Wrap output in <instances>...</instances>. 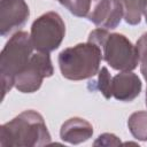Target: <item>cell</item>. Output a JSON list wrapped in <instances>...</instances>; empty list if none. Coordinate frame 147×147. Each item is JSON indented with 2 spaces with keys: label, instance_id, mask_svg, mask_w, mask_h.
<instances>
[{
  "label": "cell",
  "instance_id": "e0dca14e",
  "mask_svg": "<svg viewBox=\"0 0 147 147\" xmlns=\"http://www.w3.org/2000/svg\"><path fill=\"white\" fill-rule=\"evenodd\" d=\"M140 8H141V13L146 20V23H147V0H140Z\"/></svg>",
  "mask_w": 147,
  "mask_h": 147
},
{
  "label": "cell",
  "instance_id": "52a82bcc",
  "mask_svg": "<svg viewBox=\"0 0 147 147\" xmlns=\"http://www.w3.org/2000/svg\"><path fill=\"white\" fill-rule=\"evenodd\" d=\"M30 16L29 6L24 0L0 1V34L7 37L22 28Z\"/></svg>",
  "mask_w": 147,
  "mask_h": 147
},
{
  "label": "cell",
  "instance_id": "ac0fdd59",
  "mask_svg": "<svg viewBox=\"0 0 147 147\" xmlns=\"http://www.w3.org/2000/svg\"><path fill=\"white\" fill-rule=\"evenodd\" d=\"M146 107H147V90H146Z\"/></svg>",
  "mask_w": 147,
  "mask_h": 147
},
{
  "label": "cell",
  "instance_id": "2e32d148",
  "mask_svg": "<svg viewBox=\"0 0 147 147\" xmlns=\"http://www.w3.org/2000/svg\"><path fill=\"white\" fill-rule=\"evenodd\" d=\"M94 146H118L121 145V140L113 133H103L98 137V139L93 142Z\"/></svg>",
  "mask_w": 147,
  "mask_h": 147
},
{
  "label": "cell",
  "instance_id": "30bf717a",
  "mask_svg": "<svg viewBox=\"0 0 147 147\" xmlns=\"http://www.w3.org/2000/svg\"><path fill=\"white\" fill-rule=\"evenodd\" d=\"M92 136H93L92 124L82 117H71L67 119L60 129L61 139L71 145L82 144L88 140Z\"/></svg>",
  "mask_w": 147,
  "mask_h": 147
},
{
  "label": "cell",
  "instance_id": "7c38bea8",
  "mask_svg": "<svg viewBox=\"0 0 147 147\" xmlns=\"http://www.w3.org/2000/svg\"><path fill=\"white\" fill-rule=\"evenodd\" d=\"M98 1L99 0H59V2L63 7H65L72 15L86 18L90 16Z\"/></svg>",
  "mask_w": 147,
  "mask_h": 147
},
{
  "label": "cell",
  "instance_id": "9c48e42d",
  "mask_svg": "<svg viewBox=\"0 0 147 147\" xmlns=\"http://www.w3.org/2000/svg\"><path fill=\"white\" fill-rule=\"evenodd\" d=\"M141 80L132 71H121L111 80V94L116 100L131 102L141 92Z\"/></svg>",
  "mask_w": 147,
  "mask_h": 147
},
{
  "label": "cell",
  "instance_id": "277c9868",
  "mask_svg": "<svg viewBox=\"0 0 147 147\" xmlns=\"http://www.w3.org/2000/svg\"><path fill=\"white\" fill-rule=\"evenodd\" d=\"M33 45L31 37L25 31L15 32L3 46L0 54V79L2 87V96L15 86L17 74L28 64L32 55Z\"/></svg>",
  "mask_w": 147,
  "mask_h": 147
},
{
  "label": "cell",
  "instance_id": "ba28073f",
  "mask_svg": "<svg viewBox=\"0 0 147 147\" xmlns=\"http://www.w3.org/2000/svg\"><path fill=\"white\" fill-rule=\"evenodd\" d=\"M124 18V8L121 0H99L87 17L100 29H115Z\"/></svg>",
  "mask_w": 147,
  "mask_h": 147
},
{
  "label": "cell",
  "instance_id": "5b68a950",
  "mask_svg": "<svg viewBox=\"0 0 147 147\" xmlns=\"http://www.w3.org/2000/svg\"><path fill=\"white\" fill-rule=\"evenodd\" d=\"M65 36V24L56 11H47L33 21L31 41L37 52L51 53L59 48Z\"/></svg>",
  "mask_w": 147,
  "mask_h": 147
},
{
  "label": "cell",
  "instance_id": "7a4b0ae2",
  "mask_svg": "<svg viewBox=\"0 0 147 147\" xmlns=\"http://www.w3.org/2000/svg\"><path fill=\"white\" fill-rule=\"evenodd\" d=\"M88 41L96 44L105 60L114 70L132 71L139 64V53L134 46L122 33H109L106 29H95L90 32Z\"/></svg>",
  "mask_w": 147,
  "mask_h": 147
},
{
  "label": "cell",
  "instance_id": "8fae6325",
  "mask_svg": "<svg viewBox=\"0 0 147 147\" xmlns=\"http://www.w3.org/2000/svg\"><path fill=\"white\" fill-rule=\"evenodd\" d=\"M131 134L141 141H147V111H136L127 119Z\"/></svg>",
  "mask_w": 147,
  "mask_h": 147
},
{
  "label": "cell",
  "instance_id": "3957f363",
  "mask_svg": "<svg viewBox=\"0 0 147 147\" xmlns=\"http://www.w3.org/2000/svg\"><path fill=\"white\" fill-rule=\"evenodd\" d=\"M102 60L101 48L92 42H80L61 51L57 63L62 76L70 80H83L95 76Z\"/></svg>",
  "mask_w": 147,
  "mask_h": 147
},
{
  "label": "cell",
  "instance_id": "6da1fadb",
  "mask_svg": "<svg viewBox=\"0 0 147 147\" xmlns=\"http://www.w3.org/2000/svg\"><path fill=\"white\" fill-rule=\"evenodd\" d=\"M51 144V134L44 117L36 110L22 111L0 127L2 147H38Z\"/></svg>",
  "mask_w": 147,
  "mask_h": 147
},
{
  "label": "cell",
  "instance_id": "9a60e30c",
  "mask_svg": "<svg viewBox=\"0 0 147 147\" xmlns=\"http://www.w3.org/2000/svg\"><path fill=\"white\" fill-rule=\"evenodd\" d=\"M137 48L139 53V63L140 71L144 78L147 80V32L144 33L137 41Z\"/></svg>",
  "mask_w": 147,
  "mask_h": 147
},
{
  "label": "cell",
  "instance_id": "4fadbf2b",
  "mask_svg": "<svg viewBox=\"0 0 147 147\" xmlns=\"http://www.w3.org/2000/svg\"><path fill=\"white\" fill-rule=\"evenodd\" d=\"M124 8V20L130 25H137L141 21L140 0H121Z\"/></svg>",
  "mask_w": 147,
  "mask_h": 147
},
{
  "label": "cell",
  "instance_id": "5bb4252c",
  "mask_svg": "<svg viewBox=\"0 0 147 147\" xmlns=\"http://www.w3.org/2000/svg\"><path fill=\"white\" fill-rule=\"evenodd\" d=\"M98 88L101 92V94L106 99H110L113 96L111 94V80L113 77L110 76L108 69L106 67H102L98 72Z\"/></svg>",
  "mask_w": 147,
  "mask_h": 147
},
{
  "label": "cell",
  "instance_id": "8992f818",
  "mask_svg": "<svg viewBox=\"0 0 147 147\" xmlns=\"http://www.w3.org/2000/svg\"><path fill=\"white\" fill-rule=\"evenodd\" d=\"M53 72L49 53L37 52L31 55L28 64L17 74L15 87L22 93H33L40 88L44 78L51 77Z\"/></svg>",
  "mask_w": 147,
  "mask_h": 147
}]
</instances>
